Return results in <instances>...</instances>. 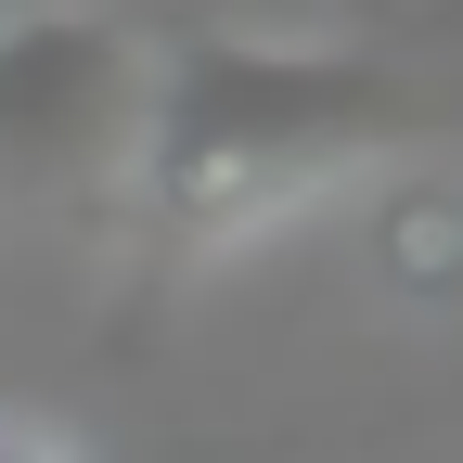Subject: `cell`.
Wrapping results in <instances>:
<instances>
[{"label": "cell", "mask_w": 463, "mask_h": 463, "mask_svg": "<svg viewBox=\"0 0 463 463\" xmlns=\"http://www.w3.org/2000/svg\"><path fill=\"white\" fill-rule=\"evenodd\" d=\"M412 129H425V103L386 65H361V52L206 39V52H167L155 65L129 194L167 232H194V245H232V232H258V219L386 167Z\"/></svg>", "instance_id": "6da1fadb"}, {"label": "cell", "mask_w": 463, "mask_h": 463, "mask_svg": "<svg viewBox=\"0 0 463 463\" xmlns=\"http://www.w3.org/2000/svg\"><path fill=\"white\" fill-rule=\"evenodd\" d=\"M0 463H78L52 425H26V412H0Z\"/></svg>", "instance_id": "277c9868"}, {"label": "cell", "mask_w": 463, "mask_h": 463, "mask_svg": "<svg viewBox=\"0 0 463 463\" xmlns=\"http://www.w3.org/2000/svg\"><path fill=\"white\" fill-rule=\"evenodd\" d=\"M155 52L103 14H26L0 26V206H78L116 194L142 155Z\"/></svg>", "instance_id": "7a4b0ae2"}, {"label": "cell", "mask_w": 463, "mask_h": 463, "mask_svg": "<svg viewBox=\"0 0 463 463\" xmlns=\"http://www.w3.org/2000/svg\"><path fill=\"white\" fill-rule=\"evenodd\" d=\"M373 270L399 297H463V181L412 167V181L373 194Z\"/></svg>", "instance_id": "3957f363"}]
</instances>
